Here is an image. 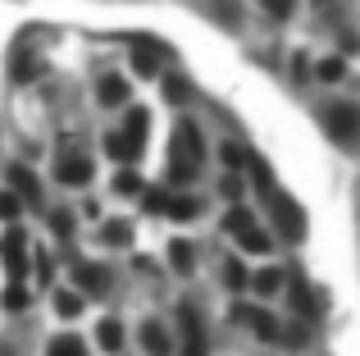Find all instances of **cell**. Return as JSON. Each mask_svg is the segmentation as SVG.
<instances>
[{
    "instance_id": "cell-1",
    "label": "cell",
    "mask_w": 360,
    "mask_h": 356,
    "mask_svg": "<svg viewBox=\"0 0 360 356\" xmlns=\"http://www.w3.org/2000/svg\"><path fill=\"white\" fill-rule=\"evenodd\" d=\"M269 210H274V224H278V233L288 242H301V238H306V210H301V205L292 201L283 187H274V192H269Z\"/></svg>"
},
{
    "instance_id": "cell-2",
    "label": "cell",
    "mask_w": 360,
    "mask_h": 356,
    "mask_svg": "<svg viewBox=\"0 0 360 356\" xmlns=\"http://www.w3.org/2000/svg\"><path fill=\"white\" fill-rule=\"evenodd\" d=\"M324 133L333 137V142L352 146L360 137V106H347V101H338V106L324 110Z\"/></svg>"
},
{
    "instance_id": "cell-3",
    "label": "cell",
    "mask_w": 360,
    "mask_h": 356,
    "mask_svg": "<svg viewBox=\"0 0 360 356\" xmlns=\"http://www.w3.org/2000/svg\"><path fill=\"white\" fill-rule=\"evenodd\" d=\"M165 60H169V46H160L155 37H137V42H132V69H137L141 78H155Z\"/></svg>"
},
{
    "instance_id": "cell-4",
    "label": "cell",
    "mask_w": 360,
    "mask_h": 356,
    "mask_svg": "<svg viewBox=\"0 0 360 356\" xmlns=\"http://www.w3.org/2000/svg\"><path fill=\"white\" fill-rule=\"evenodd\" d=\"M55 178H60L64 187L91 183V160H87L82 151H60V160H55Z\"/></svg>"
},
{
    "instance_id": "cell-5",
    "label": "cell",
    "mask_w": 360,
    "mask_h": 356,
    "mask_svg": "<svg viewBox=\"0 0 360 356\" xmlns=\"http://www.w3.org/2000/svg\"><path fill=\"white\" fill-rule=\"evenodd\" d=\"M178 324H183V356H205V324L196 306H178Z\"/></svg>"
},
{
    "instance_id": "cell-6",
    "label": "cell",
    "mask_w": 360,
    "mask_h": 356,
    "mask_svg": "<svg viewBox=\"0 0 360 356\" xmlns=\"http://www.w3.org/2000/svg\"><path fill=\"white\" fill-rule=\"evenodd\" d=\"M0 256H5V269H9V279H23L27 274V251H23V229H9L5 233V242H0Z\"/></svg>"
},
{
    "instance_id": "cell-7",
    "label": "cell",
    "mask_w": 360,
    "mask_h": 356,
    "mask_svg": "<svg viewBox=\"0 0 360 356\" xmlns=\"http://www.w3.org/2000/svg\"><path fill=\"white\" fill-rule=\"evenodd\" d=\"M119 133H123V142H128L132 151L141 155V146H146V133H150V115H146V110H128V124H123Z\"/></svg>"
},
{
    "instance_id": "cell-8",
    "label": "cell",
    "mask_w": 360,
    "mask_h": 356,
    "mask_svg": "<svg viewBox=\"0 0 360 356\" xmlns=\"http://www.w3.org/2000/svg\"><path fill=\"white\" fill-rule=\"evenodd\" d=\"M73 279H78L82 293H105V288H110V269L105 265H91V260H78Z\"/></svg>"
},
{
    "instance_id": "cell-9",
    "label": "cell",
    "mask_w": 360,
    "mask_h": 356,
    "mask_svg": "<svg viewBox=\"0 0 360 356\" xmlns=\"http://www.w3.org/2000/svg\"><path fill=\"white\" fill-rule=\"evenodd\" d=\"M238 320H246V324H251V329L260 333L264 343L278 338V320H274V315H264V311H255V306H238Z\"/></svg>"
},
{
    "instance_id": "cell-10",
    "label": "cell",
    "mask_w": 360,
    "mask_h": 356,
    "mask_svg": "<svg viewBox=\"0 0 360 356\" xmlns=\"http://www.w3.org/2000/svg\"><path fill=\"white\" fill-rule=\"evenodd\" d=\"M96 101H101V106H123V101H128V82H123L119 73L101 78L96 82Z\"/></svg>"
},
{
    "instance_id": "cell-11",
    "label": "cell",
    "mask_w": 360,
    "mask_h": 356,
    "mask_svg": "<svg viewBox=\"0 0 360 356\" xmlns=\"http://www.w3.org/2000/svg\"><path fill=\"white\" fill-rule=\"evenodd\" d=\"M9 183H14V196L18 201H41V187H37V178L23 170V165H14L9 170Z\"/></svg>"
},
{
    "instance_id": "cell-12",
    "label": "cell",
    "mask_w": 360,
    "mask_h": 356,
    "mask_svg": "<svg viewBox=\"0 0 360 356\" xmlns=\"http://www.w3.org/2000/svg\"><path fill=\"white\" fill-rule=\"evenodd\" d=\"M233 238H238V242H242V251H251V256H264V251H269V238H264L255 224H246V229H242V233H233Z\"/></svg>"
},
{
    "instance_id": "cell-13",
    "label": "cell",
    "mask_w": 360,
    "mask_h": 356,
    "mask_svg": "<svg viewBox=\"0 0 360 356\" xmlns=\"http://www.w3.org/2000/svg\"><path fill=\"white\" fill-rule=\"evenodd\" d=\"M141 343H146V352H150V356H169V333L160 329L155 320H150L146 329H141Z\"/></svg>"
},
{
    "instance_id": "cell-14",
    "label": "cell",
    "mask_w": 360,
    "mask_h": 356,
    "mask_svg": "<svg viewBox=\"0 0 360 356\" xmlns=\"http://www.w3.org/2000/svg\"><path fill=\"white\" fill-rule=\"evenodd\" d=\"M165 101H174V106H187V101H192V82L178 78V73H169V78H165Z\"/></svg>"
},
{
    "instance_id": "cell-15",
    "label": "cell",
    "mask_w": 360,
    "mask_h": 356,
    "mask_svg": "<svg viewBox=\"0 0 360 356\" xmlns=\"http://www.w3.org/2000/svg\"><path fill=\"white\" fill-rule=\"evenodd\" d=\"M9 69H14V82H32V73H37L32 51H27V46H18V51H14V64H9Z\"/></svg>"
},
{
    "instance_id": "cell-16",
    "label": "cell",
    "mask_w": 360,
    "mask_h": 356,
    "mask_svg": "<svg viewBox=\"0 0 360 356\" xmlns=\"http://www.w3.org/2000/svg\"><path fill=\"white\" fill-rule=\"evenodd\" d=\"M196 210H201V205H196L192 196H165V215L169 220H192Z\"/></svg>"
},
{
    "instance_id": "cell-17",
    "label": "cell",
    "mask_w": 360,
    "mask_h": 356,
    "mask_svg": "<svg viewBox=\"0 0 360 356\" xmlns=\"http://www.w3.org/2000/svg\"><path fill=\"white\" fill-rule=\"evenodd\" d=\"M96 338H101V348H105V352H119V348H123V329H119V320H101Z\"/></svg>"
},
{
    "instance_id": "cell-18",
    "label": "cell",
    "mask_w": 360,
    "mask_h": 356,
    "mask_svg": "<svg viewBox=\"0 0 360 356\" xmlns=\"http://www.w3.org/2000/svg\"><path fill=\"white\" fill-rule=\"evenodd\" d=\"M46 356H87V348H82L73 333H60V338L51 343V352H46Z\"/></svg>"
},
{
    "instance_id": "cell-19",
    "label": "cell",
    "mask_w": 360,
    "mask_h": 356,
    "mask_svg": "<svg viewBox=\"0 0 360 356\" xmlns=\"http://www.w3.org/2000/svg\"><path fill=\"white\" fill-rule=\"evenodd\" d=\"M219 155H224V165H229V170H242V165L251 160V151H246V146H238V142H224Z\"/></svg>"
},
{
    "instance_id": "cell-20",
    "label": "cell",
    "mask_w": 360,
    "mask_h": 356,
    "mask_svg": "<svg viewBox=\"0 0 360 356\" xmlns=\"http://www.w3.org/2000/svg\"><path fill=\"white\" fill-rule=\"evenodd\" d=\"M105 151L115 155V160H123V165H128V160H137V151H132V146L123 142V133H110V137H105Z\"/></svg>"
},
{
    "instance_id": "cell-21",
    "label": "cell",
    "mask_w": 360,
    "mask_h": 356,
    "mask_svg": "<svg viewBox=\"0 0 360 356\" xmlns=\"http://www.w3.org/2000/svg\"><path fill=\"white\" fill-rule=\"evenodd\" d=\"M55 311H60L64 320H73V315L82 311V297L78 293H55Z\"/></svg>"
},
{
    "instance_id": "cell-22",
    "label": "cell",
    "mask_w": 360,
    "mask_h": 356,
    "mask_svg": "<svg viewBox=\"0 0 360 356\" xmlns=\"http://www.w3.org/2000/svg\"><path fill=\"white\" fill-rule=\"evenodd\" d=\"M169 256H174V269H178V274H192V247H187V242H174V247H169Z\"/></svg>"
},
{
    "instance_id": "cell-23",
    "label": "cell",
    "mask_w": 360,
    "mask_h": 356,
    "mask_svg": "<svg viewBox=\"0 0 360 356\" xmlns=\"http://www.w3.org/2000/svg\"><path fill=\"white\" fill-rule=\"evenodd\" d=\"M342 73H347V64L338 55L333 60H319V82H342Z\"/></svg>"
},
{
    "instance_id": "cell-24",
    "label": "cell",
    "mask_w": 360,
    "mask_h": 356,
    "mask_svg": "<svg viewBox=\"0 0 360 356\" xmlns=\"http://www.w3.org/2000/svg\"><path fill=\"white\" fill-rule=\"evenodd\" d=\"M292 306H297L301 315H315V302H310V288L306 284H292Z\"/></svg>"
},
{
    "instance_id": "cell-25",
    "label": "cell",
    "mask_w": 360,
    "mask_h": 356,
    "mask_svg": "<svg viewBox=\"0 0 360 356\" xmlns=\"http://www.w3.org/2000/svg\"><path fill=\"white\" fill-rule=\"evenodd\" d=\"M246 224H255V215H251V210H238V205H233L229 220H224V229H229V233H242Z\"/></svg>"
},
{
    "instance_id": "cell-26",
    "label": "cell",
    "mask_w": 360,
    "mask_h": 356,
    "mask_svg": "<svg viewBox=\"0 0 360 356\" xmlns=\"http://www.w3.org/2000/svg\"><path fill=\"white\" fill-rule=\"evenodd\" d=\"M278 288H283V274H278V269H264V274L255 279V293H264V297L278 293Z\"/></svg>"
},
{
    "instance_id": "cell-27",
    "label": "cell",
    "mask_w": 360,
    "mask_h": 356,
    "mask_svg": "<svg viewBox=\"0 0 360 356\" xmlns=\"http://www.w3.org/2000/svg\"><path fill=\"white\" fill-rule=\"evenodd\" d=\"M128 238H132V233H128V224H123V220H115V224L105 229V242H110V247H123Z\"/></svg>"
},
{
    "instance_id": "cell-28",
    "label": "cell",
    "mask_w": 360,
    "mask_h": 356,
    "mask_svg": "<svg viewBox=\"0 0 360 356\" xmlns=\"http://www.w3.org/2000/svg\"><path fill=\"white\" fill-rule=\"evenodd\" d=\"M18 210H23V201H18L14 192H0V220H14Z\"/></svg>"
},
{
    "instance_id": "cell-29",
    "label": "cell",
    "mask_w": 360,
    "mask_h": 356,
    "mask_svg": "<svg viewBox=\"0 0 360 356\" xmlns=\"http://www.w3.org/2000/svg\"><path fill=\"white\" fill-rule=\"evenodd\" d=\"M224 279H229V288H246V265L229 260V265H224Z\"/></svg>"
},
{
    "instance_id": "cell-30",
    "label": "cell",
    "mask_w": 360,
    "mask_h": 356,
    "mask_svg": "<svg viewBox=\"0 0 360 356\" xmlns=\"http://www.w3.org/2000/svg\"><path fill=\"white\" fill-rule=\"evenodd\" d=\"M5 306H9V311H23V306H27V293H23V288H9V293H5Z\"/></svg>"
},
{
    "instance_id": "cell-31",
    "label": "cell",
    "mask_w": 360,
    "mask_h": 356,
    "mask_svg": "<svg viewBox=\"0 0 360 356\" xmlns=\"http://www.w3.org/2000/svg\"><path fill=\"white\" fill-rule=\"evenodd\" d=\"M115 187H119L123 196H132V192H141V178H137V174H119V183H115Z\"/></svg>"
},
{
    "instance_id": "cell-32",
    "label": "cell",
    "mask_w": 360,
    "mask_h": 356,
    "mask_svg": "<svg viewBox=\"0 0 360 356\" xmlns=\"http://www.w3.org/2000/svg\"><path fill=\"white\" fill-rule=\"evenodd\" d=\"M260 5L269 9L274 18H288V14H292V0H260Z\"/></svg>"
},
{
    "instance_id": "cell-33",
    "label": "cell",
    "mask_w": 360,
    "mask_h": 356,
    "mask_svg": "<svg viewBox=\"0 0 360 356\" xmlns=\"http://www.w3.org/2000/svg\"><path fill=\"white\" fill-rule=\"evenodd\" d=\"M242 192H246V178H224V196H229V201H238Z\"/></svg>"
},
{
    "instance_id": "cell-34",
    "label": "cell",
    "mask_w": 360,
    "mask_h": 356,
    "mask_svg": "<svg viewBox=\"0 0 360 356\" xmlns=\"http://www.w3.org/2000/svg\"><path fill=\"white\" fill-rule=\"evenodd\" d=\"M51 229H55V233H60V238H69V229H73V220H69V215H64V210H60V215H55V220H51Z\"/></svg>"
},
{
    "instance_id": "cell-35",
    "label": "cell",
    "mask_w": 360,
    "mask_h": 356,
    "mask_svg": "<svg viewBox=\"0 0 360 356\" xmlns=\"http://www.w3.org/2000/svg\"><path fill=\"white\" fill-rule=\"evenodd\" d=\"M146 210H165V192H146Z\"/></svg>"
}]
</instances>
